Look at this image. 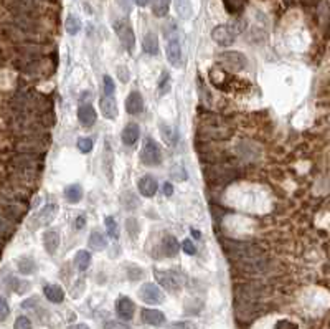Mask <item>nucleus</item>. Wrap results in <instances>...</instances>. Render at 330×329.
I'll use <instances>...</instances> for the list:
<instances>
[{"instance_id": "obj_1", "label": "nucleus", "mask_w": 330, "mask_h": 329, "mask_svg": "<svg viewBox=\"0 0 330 329\" xmlns=\"http://www.w3.org/2000/svg\"><path fill=\"white\" fill-rule=\"evenodd\" d=\"M198 131H200L202 136H207L211 141H221V139H224V137L229 136L228 124L218 116L205 117V119L200 123V126H198Z\"/></svg>"}, {"instance_id": "obj_2", "label": "nucleus", "mask_w": 330, "mask_h": 329, "mask_svg": "<svg viewBox=\"0 0 330 329\" xmlns=\"http://www.w3.org/2000/svg\"><path fill=\"white\" fill-rule=\"evenodd\" d=\"M155 278L170 293L180 291L185 285V276L180 275L178 272H174V270H163V272L155 270Z\"/></svg>"}, {"instance_id": "obj_3", "label": "nucleus", "mask_w": 330, "mask_h": 329, "mask_svg": "<svg viewBox=\"0 0 330 329\" xmlns=\"http://www.w3.org/2000/svg\"><path fill=\"white\" fill-rule=\"evenodd\" d=\"M141 161L145 166H160L162 161H163V156H162V149L160 146L152 139V137H147V139L144 141V146H142V151H141Z\"/></svg>"}, {"instance_id": "obj_4", "label": "nucleus", "mask_w": 330, "mask_h": 329, "mask_svg": "<svg viewBox=\"0 0 330 329\" xmlns=\"http://www.w3.org/2000/svg\"><path fill=\"white\" fill-rule=\"evenodd\" d=\"M205 175H207V181L215 182V184H228L231 181H235L238 177V172L235 167L231 166H220L216 164L213 167H208L205 170Z\"/></svg>"}, {"instance_id": "obj_5", "label": "nucleus", "mask_w": 330, "mask_h": 329, "mask_svg": "<svg viewBox=\"0 0 330 329\" xmlns=\"http://www.w3.org/2000/svg\"><path fill=\"white\" fill-rule=\"evenodd\" d=\"M4 5L7 7V10L12 12L15 17L35 18L37 12H38L33 0H4Z\"/></svg>"}, {"instance_id": "obj_6", "label": "nucleus", "mask_w": 330, "mask_h": 329, "mask_svg": "<svg viewBox=\"0 0 330 329\" xmlns=\"http://www.w3.org/2000/svg\"><path fill=\"white\" fill-rule=\"evenodd\" d=\"M238 32H240V27H235V25H216L211 30V38L220 47H231L236 40Z\"/></svg>"}, {"instance_id": "obj_7", "label": "nucleus", "mask_w": 330, "mask_h": 329, "mask_svg": "<svg viewBox=\"0 0 330 329\" xmlns=\"http://www.w3.org/2000/svg\"><path fill=\"white\" fill-rule=\"evenodd\" d=\"M218 62L229 71H241L248 67V58L240 51H223L218 55Z\"/></svg>"}, {"instance_id": "obj_8", "label": "nucleus", "mask_w": 330, "mask_h": 329, "mask_svg": "<svg viewBox=\"0 0 330 329\" xmlns=\"http://www.w3.org/2000/svg\"><path fill=\"white\" fill-rule=\"evenodd\" d=\"M114 30L117 34L119 42L124 45V48L127 51H132L136 47V35H134V30H132L130 25L125 22V20H119L114 23Z\"/></svg>"}, {"instance_id": "obj_9", "label": "nucleus", "mask_w": 330, "mask_h": 329, "mask_svg": "<svg viewBox=\"0 0 330 329\" xmlns=\"http://www.w3.org/2000/svg\"><path fill=\"white\" fill-rule=\"evenodd\" d=\"M167 38V48H165V53H167V58L172 67L175 68H180L183 65V56H182V47H180V42L178 38L175 37V34H172Z\"/></svg>"}, {"instance_id": "obj_10", "label": "nucleus", "mask_w": 330, "mask_h": 329, "mask_svg": "<svg viewBox=\"0 0 330 329\" xmlns=\"http://www.w3.org/2000/svg\"><path fill=\"white\" fill-rule=\"evenodd\" d=\"M139 298L144 303H147V305H160L163 301V293L154 283H145L139 289Z\"/></svg>"}, {"instance_id": "obj_11", "label": "nucleus", "mask_w": 330, "mask_h": 329, "mask_svg": "<svg viewBox=\"0 0 330 329\" xmlns=\"http://www.w3.org/2000/svg\"><path fill=\"white\" fill-rule=\"evenodd\" d=\"M116 313L119 318H122L124 321H130L134 318V313H136L134 301L127 298V296H119V300L116 301Z\"/></svg>"}, {"instance_id": "obj_12", "label": "nucleus", "mask_w": 330, "mask_h": 329, "mask_svg": "<svg viewBox=\"0 0 330 329\" xmlns=\"http://www.w3.org/2000/svg\"><path fill=\"white\" fill-rule=\"evenodd\" d=\"M78 119L81 123V126L91 128L96 123V111L92 108L91 103H81L78 108Z\"/></svg>"}, {"instance_id": "obj_13", "label": "nucleus", "mask_w": 330, "mask_h": 329, "mask_svg": "<svg viewBox=\"0 0 330 329\" xmlns=\"http://www.w3.org/2000/svg\"><path fill=\"white\" fill-rule=\"evenodd\" d=\"M15 147H17V151L25 153V154H37V153H40V151L45 149L42 139H40V137H35V136H30V137H26V139L17 142Z\"/></svg>"}, {"instance_id": "obj_14", "label": "nucleus", "mask_w": 330, "mask_h": 329, "mask_svg": "<svg viewBox=\"0 0 330 329\" xmlns=\"http://www.w3.org/2000/svg\"><path fill=\"white\" fill-rule=\"evenodd\" d=\"M139 194L144 195V197H154L157 194V189H158V182L154 175L150 174H145L144 177H141V181H139Z\"/></svg>"}, {"instance_id": "obj_15", "label": "nucleus", "mask_w": 330, "mask_h": 329, "mask_svg": "<svg viewBox=\"0 0 330 329\" xmlns=\"http://www.w3.org/2000/svg\"><path fill=\"white\" fill-rule=\"evenodd\" d=\"M125 111L132 116L141 114L144 111V98L139 91H130L129 96L125 98Z\"/></svg>"}, {"instance_id": "obj_16", "label": "nucleus", "mask_w": 330, "mask_h": 329, "mask_svg": "<svg viewBox=\"0 0 330 329\" xmlns=\"http://www.w3.org/2000/svg\"><path fill=\"white\" fill-rule=\"evenodd\" d=\"M56 215H58V205H56V203H48V205H45L38 212L37 219H35L37 220V227L50 225V223L55 220Z\"/></svg>"}, {"instance_id": "obj_17", "label": "nucleus", "mask_w": 330, "mask_h": 329, "mask_svg": "<svg viewBox=\"0 0 330 329\" xmlns=\"http://www.w3.org/2000/svg\"><path fill=\"white\" fill-rule=\"evenodd\" d=\"M180 248H182V245L178 243L175 236H172V235L163 236V240L160 243V252L163 256H167V258H174V256H177L178 252H180Z\"/></svg>"}, {"instance_id": "obj_18", "label": "nucleus", "mask_w": 330, "mask_h": 329, "mask_svg": "<svg viewBox=\"0 0 330 329\" xmlns=\"http://www.w3.org/2000/svg\"><path fill=\"white\" fill-rule=\"evenodd\" d=\"M99 108H101V113L104 114V117H108V119H116L119 114L114 96H103L101 101H99Z\"/></svg>"}, {"instance_id": "obj_19", "label": "nucleus", "mask_w": 330, "mask_h": 329, "mask_svg": "<svg viewBox=\"0 0 330 329\" xmlns=\"http://www.w3.org/2000/svg\"><path fill=\"white\" fill-rule=\"evenodd\" d=\"M139 136H141V128H139L136 123H129L127 126L122 129V134H121L122 144H125V146H134L139 141Z\"/></svg>"}, {"instance_id": "obj_20", "label": "nucleus", "mask_w": 330, "mask_h": 329, "mask_svg": "<svg viewBox=\"0 0 330 329\" xmlns=\"http://www.w3.org/2000/svg\"><path fill=\"white\" fill-rule=\"evenodd\" d=\"M43 245L48 255H55L59 247V233L56 230H48L43 233Z\"/></svg>"}, {"instance_id": "obj_21", "label": "nucleus", "mask_w": 330, "mask_h": 329, "mask_svg": "<svg viewBox=\"0 0 330 329\" xmlns=\"http://www.w3.org/2000/svg\"><path fill=\"white\" fill-rule=\"evenodd\" d=\"M142 321L149 326H162L165 322V316L158 309H144Z\"/></svg>"}, {"instance_id": "obj_22", "label": "nucleus", "mask_w": 330, "mask_h": 329, "mask_svg": "<svg viewBox=\"0 0 330 329\" xmlns=\"http://www.w3.org/2000/svg\"><path fill=\"white\" fill-rule=\"evenodd\" d=\"M45 296H46V300L51 301V303H63L64 300V291H63V288L61 286H58V285H46L45 286Z\"/></svg>"}, {"instance_id": "obj_23", "label": "nucleus", "mask_w": 330, "mask_h": 329, "mask_svg": "<svg viewBox=\"0 0 330 329\" xmlns=\"http://www.w3.org/2000/svg\"><path fill=\"white\" fill-rule=\"evenodd\" d=\"M142 48L145 53L149 55H157L158 53V38L154 32H149V34H145L144 40H142Z\"/></svg>"}, {"instance_id": "obj_24", "label": "nucleus", "mask_w": 330, "mask_h": 329, "mask_svg": "<svg viewBox=\"0 0 330 329\" xmlns=\"http://www.w3.org/2000/svg\"><path fill=\"white\" fill-rule=\"evenodd\" d=\"M88 245H89L92 250H96V252H103V250L108 247V238H106V236H104L101 232L94 230V232H91V235H89Z\"/></svg>"}, {"instance_id": "obj_25", "label": "nucleus", "mask_w": 330, "mask_h": 329, "mask_svg": "<svg viewBox=\"0 0 330 329\" xmlns=\"http://www.w3.org/2000/svg\"><path fill=\"white\" fill-rule=\"evenodd\" d=\"M64 199L70 203H78L83 199V187L79 184H71L64 189Z\"/></svg>"}, {"instance_id": "obj_26", "label": "nucleus", "mask_w": 330, "mask_h": 329, "mask_svg": "<svg viewBox=\"0 0 330 329\" xmlns=\"http://www.w3.org/2000/svg\"><path fill=\"white\" fill-rule=\"evenodd\" d=\"M160 134H162V139L165 141V144H169V146H174L177 144V139H178V133L174 126H169V124L162 123L160 124Z\"/></svg>"}, {"instance_id": "obj_27", "label": "nucleus", "mask_w": 330, "mask_h": 329, "mask_svg": "<svg viewBox=\"0 0 330 329\" xmlns=\"http://www.w3.org/2000/svg\"><path fill=\"white\" fill-rule=\"evenodd\" d=\"M221 2H223L224 9H226L228 14L238 15V14H241V12L244 10V7H246V4H248V0H221Z\"/></svg>"}, {"instance_id": "obj_28", "label": "nucleus", "mask_w": 330, "mask_h": 329, "mask_svg": "<svg viewBox=\"0 0 330 329\" xmlns=\"http://www.w3.org/2000/svg\"><path fill=\"white\" fill-rule=\"evenodd\" d=\"M17 268L22 275H31V273H35L37 263L33 258H30V256H22L17 263Z\"/></svg>"}, {"instance_id": "obj_29", "label": "nucleus", "mask_w": 330, "mask_h": 329, "mask_svg": "<svg viewBox=\"0 0 330 329\" xmlns=\"http://www.w3.org/2000/svg\"><path fill=\"white\" fill-rule=\"evenodd\" d=\"M75 265L79 272H86L91 265V253L86 252V250H79L75 255Z\"/></svg>"}, {"instance_id": "obj_30", "label": "nucleus", "mask_w": 330, "mask_h": 329, "mask_svg": "<svg viewBox=\"0 0 330 329\" xmlns=\"http://www.w3.org/2000/svg\"><path fill=\"white\" fill-rule=\"evenodd\" d=\"M150 5H152V12H154V15L162 18L169 14L170 0H150Z\"/></svg>"}, {"instance_id": "obj_31", "label": "nucleus", "mask_w": 330, "mask_h": 329, "mask_svg": "<svg viewBox=\"0 0 330 329\" xmlns=\"http://www.w3.org/2000/svg\"><path fill=\"white\" fill-rule=\"evenodd\" d=\"M175 12L180 18L191 17V0H175Z\"/></svg>"}, {"instance_id": "obj_32", "label": "nucleus", "mask_w": 330, "mask_h": 329, "mask_svg": "<svg viewBox=\"0 0 330 329\" xmlns=\"http://www.w3.org/2000/svg\"><path fill=\"white\" fill-rule=\"evenodd\" d=\"M13 232H15V228L12 225V220L7 219L5 215H0V238H4V240L10 238Z\"/></svg>"}, {"instance_id": "obj_33", "label": "nucleus", "mask_w": 330, "mask_h": 329, "mask_svg": "<svg viewBox=\"0 0 330 329\" xmlns=\"http://www.w3.org/2000/svg\"><path fill=\"white\" fill-rule=\"evenodd\" d=\"M64 27H66V32H68L70 35H76L78 32L81 30V22H79V18L76 15H70L68 18H66Z\"/></svg>"}, {"instance_id": "obj_34", "label": "nucleus", "mask_w": 330, "mask_h": 329, "mask_svg": "<svg viewBox=\"0 0 330 329\" xmlns=\"http://www.w3.org/2000/svg\"><path fill=\"white\" fill-rule=\"evenodd\" d=\"M170 88H172V80H170L169 71H162L160 81H158V95L165 96L170 91Z\"/></svg>"}, {"instance_id": "obj_35", "label": "nucleus", "mask_w": 330, "mask_h": 329, "mask_svg": "<svg viewBox=\"0 0 330 329\" xmlns=\"http://www.w3.org/2000/svg\"><path fill=\"white\" fill-rule=\"evenodd\" d=\"M104 225H106V230H108V235L111 236V238L117 240L119 238V225H117L114 217H106Z\"/></svg>"}, {"instance_id": "obj_36", "label": "nucleus", "mask_w": 330, "mask_h": 329, "mask_svg": "<svg viewBox=\"0 0 330 329\" xmlns=\"http://www.w3.org/2000/svg\"><path fill=\"white\" fill-rule=\"evenodd\" d=\"M103 86H104V96H114V91H116V84H114V80L106 75L103 78Z\"/></svg>"}, {"instance_id": "obj_37", "label": "nucleus", "mask_w": 330, "mask_h": 329, "mask_svg": "<svg viewBox=\"0 0 330 329\" xmlns=\"http://www.w3.org/2000/svg\"><path fill=\"white\" fill-rule=\"evenodd\" d=\"M92 146H94V144H92V139H91V137H79V139H78V149L81 151L83 154L91 153V151H92Z\"/></svg>"}, {"instance_id": "obj_38", "label": "nucleus", "mask_w": 330, "mask_h": 329, "mask_svg": "<svg viewBox=\"0 0 330 329\" xmlns=\"http://www.w3.org/2000/svg\"><path fill=\"white\" fill-rule=\"evenodd\" d=\"M125 230L130 235V238H136L139 233V223L136 222V219H127L125 220Z\"/></svg>"}, {"instance_id": "obj_39", "label": "nucleus", "mask_w": 330, "mask_h": 329, "mask_svg": "<svg viewBox=\"0 0 330 329\" xmlns=\"http://www.w3.org/2000/svg\"><path fill=\"white\" fill-rule=\"evenodd\" d=\"M13 329H31V321L28 318H25V316H20V318L15 319Z\"/></svg>"}, {"instance_id": "obj_40", "label": "nucleus", "mask_w": 330, "mask_h": 329, "mask_svg": "<svg viewBox=\"0 0 330 329\" xmlns=\"http://www.w3.org/2000/svg\"><path fill=\"white\" fill-rule=\"evenodd\" d=\"M9 314H10V308H9V303H7V300L0 298V322H2V321H5L7 318H9Z\"/></svg>"}, {"instance_id": "obj_41", "label": "nucleus", "mask_w": 330, "mask_h": 329, "mask_svg": "<svg viewBox=\"0 0 330 329\" xmlns=\"http://www.w3.org/2000/svg\"><path fill=\"white\" fill-rule=\"evenodd\" d=\"M104 329H130V326L122 321H106Z\"/></svg>"}, {"instance_id": "obj_42", "label": "nucleus", "mask_w": 330, "mask_h": 329, "mask_svg": "<svg viewBox=\"0 0 330 329\" xmlns=\"http://www.w3.org/2000/svg\"><path fill=\"white\" fill-rule=\"evenodd\" d=\"M170 175L175 177V181H185V179H187V174H185V169L182 166H174V169L170 170Z\"/></svg>"}, {"instance_id": "obj_43", "label": "nucleus", "mask_w": 330, "mask_h": 329, "mask_svg": "<svg viewBox=\"0 0 330 329\" xmlns=\"http://www.w3.org/2000/svg\"><path fill=\"white\" fill-rule=\"evenodd\" d=\"M170 329H196L195 322L191 321H178V322H174V324H170Z\"/></svg>"}, {"instance_id": "obj_44", "label": "nucleus", "mask_w": 330, "mask_h": 329, "mask_svg": "<svg viewBox=\"0 0 330 329\" xmlns=\"http://www.w3.org/2000/svg\"><path fill=\"white\" fill-rule=\"evenodd\" d=\"M182 250H183V252L187 253V255H195V253H196V247H195V243L191 242V240H188V238L182 242Z\"/></svg>"}, {"instance_id": "obj_45", "label": "nucleus", "mask_w": 330, "mask_h": 329, "mask_svg": "<svg viewBox=\"0 0 330 329\" xmlns=\"http://www.w3.org/2000/svg\"><path fill=\"white\" fill-rule=\"evenodd\" d=\"M274 329H297V324H294V322L289 319H281V321H277Z\"/></svg>"}, {"instance_id": "obj_46", "label": "nucleus", "mask_w": 330, "mask_h": 329, "mask_svg": "<svg viewBox=\"0 0 330 329\" xmlns=\"http://www.w3.org/2000/svg\"><path fill=\"white\" fill-rule=\"evenodd\" d=\"M117 75H119V80H121L122 83H127L130 80V76H129V71L125 67H117Z\"/></svg>"}, {"instance_id": "obj_47", "label": "nucleus", "mask_w": 330, "mask_h": 329, "mask_svg": "<svg viewBox=\"0 0 330 329\" xmlns=\"http://www.w3.org/2000/svg\"><path fill=\"white\" fill-rule=\"evenodd\" d=\"M116 2H117V5H119V7H121L124 12H129V10H130V2H132V0H116Z\"/></svg>"}, {"instance_id": "obj_48", "label": "nucleus", "mask_w": 330, "mask_h": 329, "mask_svg": "<svg viewBox=\"0 0 330 329\" xmlns=\"http://www.w3.org/2000/svg\"><path fill=\"white\" fill-rule=\"evenodd\" d=\"M84 225H86V215H79L78 219H76L75 227H76L78 230H81V228H84Z\"/></svg>"}, {"instance_id": "obj_49", "label": "nucleus", "mask_w": 330, "mask_h": 329, "mask_svg": "<svg viewBox=\"0 0 330 329\" xmlns=\"http://www.w3.org/2000/svg\"><path fill=\"white\" fill-rule=\"evenodd\" d=\"M163 194L167 195V197H170L172 194H174V187H172L170 182H165L163 184Z\"/></svg>"}, {"instance_id": "obj_50", "label": "nucleus", "mask_w": 330, "mask_h": 329, "mask_svg": "<svg viewBox=\"0 0 330 329\" xmlns=\"http://www.w3.org/2000/svg\"><path fill=\"white\" fill-rule=\"evenodd\" d=\"M134 2H136V5H139V7H145L149 0H134Z\"/></svg>"}, {"instance_id": "obj_51", "label": "nucleus", "mask_w": 330, "mask_h": 329, "mask_svg": "<svg viewBox=\"0 0 330 329\" xmlns=\"http://www.w3.org/2000/svg\"><path fill=\"white\" fill-rule=\"evenodd\" d=\"M191 235H193V238H202V233L195 228H191Z\"/></svg>"}, {"instance_id": "obj_52", "label": "nucleus", "mask_w": 330, "mask_h": 329, "mask_svg": "<svg viewBox=\"0 0 330 329\" xmlns=\"http://www.w3.org/2000/svg\"><path fill=\"white\" fill-rule=\"evenodd\" d=\"M70 329H89L88 324H76V326H71Z\"/></svg>"}, {"instance_id": "obj_53", "label": "nucleus", "mask_w": 330, "mask_h": 329, "mask_svg": "<svg viewBox=\"0 0 330 329\" xmlns=\"http://www.w3.org/2000/svg\"><path fill=\"white\" fill-rule=\"evenodd\" d=\"M327 37H330V18H328V23H327Z\"/></svg>"}, {"instance_id": "obj_54", "label": "nucleus", "mask_w": 330, "mask_h": 329, "mask_svg": "<svg viewBox=\"0 0 330 329\" xmlns=\"http://www.w3.org/2000/svg\"><path fill=\"white\" fill-rule=\"evenodd\" d=\"M0 253H2V245H0Z\"/></svg>"}]
</instances>
